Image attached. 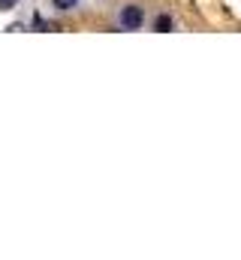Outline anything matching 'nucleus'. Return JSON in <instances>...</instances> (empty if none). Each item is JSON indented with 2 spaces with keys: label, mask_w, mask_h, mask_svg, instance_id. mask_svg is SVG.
<instances>
[{
  "label": "nucleus",
  "mask_w": 241,
  "mask_h": 260,
  "mask_svg": "<svg viewBox=\"0 0 241 260\" xmlns=\"http://www.w3.org/2000/svg\"><path fill=\"white\" fill-rule=\"evenodd\" d=\"M75 3H78V0H55V6H58V9H63V12H66V9H72Z\"/></svg>",
  "instance_id": "obj_3"
},
{
  "label": "nucleus",
  "mask_w": 241,
  "mask_h": 260,
  "mask_svg": "<svg viewBox=\"0 0 241 260\" xmlns=\"http://www.w3.org/2000/svg\"><path fill=\"white\" fill-rule=\"evenodd\" d=\"M18 0H0V9H15Z\"/></svg>",
  "instance_id": "obj_4"
},
{
  "label": "nucleus",
  "mask_w": 241,
  "mask_h": 260,
  "mask_svg": "<svg viewBox=\"0 0 241 260\" xmlns=\"http://www.w3.org/2000/svg\"><path fill=\"white\" fill-rule=\"evenodd\" d=\"M154 30H157V34H169V30H172V18H169V15H157Z\"/></svg>",
  "instance_id": "obj_2"
},
{
  "label": "nucleus",
  "mask_w": 241,
  "mask_h": 260,
  "mask_svg": "<svg viewBox=\"0 0 241 260\" xmlns=\"http://www.w3.org/2000/svg\"><path fill=\"white\" fill-rule=\"evenodd\" d=\"M145 24V12H142V6H124L120 9V27L124 30H139Z\"/></svg>",
  "instance_id": "obj_1"
}]
</instances>
